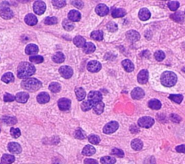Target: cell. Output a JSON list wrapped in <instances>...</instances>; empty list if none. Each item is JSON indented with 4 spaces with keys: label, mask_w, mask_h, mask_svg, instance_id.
Instances as JSON below:
<instances>
[{
    "label": "cell",
    "mask_w": 185,
    "mask_h": 164,
    "mask_svg": "<svg viewBox=\"0 0 185 164\" xmlns=\"http://www.w3.org/2000/svg\"><path fill=\"white\" fill-rule=\"evenodd\" d=\"M36 67L32 64L26 61L21 62L18 67V77L20 79H25L35 73Z\"/></svg>",
    "instance_id": "cell-1"
},
{
    "label": "cell",
    "mask_w": 185,
    "mask_h": 164,
    "mask_svg": "<svg viewBox=\"0 0 185 164\" xmlns=\"http://www.w3.org/2000/svg\"><path fill=\"white\" fill-rule=\"evenodd\" d=\"M21 86L23 89L30 92H34L41 88L42 83L36 78H26L22 81Z\"/></svg>",
    "instance_id": "cell-2"
},
{
    "label": "cell",
    "mask_w": 185,
    "mask_h": 164,
    "mask_svg": "<svg viewBox=\"0 0 185 164\" xmlns=\"http://www.w3.org/2000/svg\"><path fill=\"white\" fill-rule=\"evenodd\" d=\"M161 83L165 87H172L177 82V76L175 73L171 71L164 72L161 75Z\"/></svg>",
    "instance_id": "cell-3"
},
{
    "label": "cell",
    "mask_w": 185,
    "mask_h": 164,
    "mask_svg": "<svg viewBox=\"0 0 185 164\" xmlns=\"http://www.w3.org/2000/svg\"><path fill=\"white\" fill-rule=\"evenodd\" d=\"M138 124L140 127L150 128L153 125L154 119L150 117H143L139 119Z\"/></svg>",
    "instance_id": "cell-4"
},
{
    "label": "cell",
    "mask_w": 185,
    "mask_h": 164,
    "mask_svg": "<svg viewBox=\"0 0 185 164\" xmlns=\"http://www.w3.org/2000/svg\"><path fill=\"white\" fill-rule=\"evenodd\" d=\"M119 128V124H118L117 122H115V121H112V122H109L108 124H106L104 126V132L105 134H111V133H114V131H116Z\"/></svg>",
    "instance_id": "cell-5"
},
{
    "label": "cell",
    "mask_w": 185,
    "mask_h": 164,
    "mask_svg": "<svg viewBox=\"0 0 185 164\" xmlns=\"http://www.w3.org/2000/svg\"><path fill=\"white\" fill-rule=\"evenodd\" d=\"M46 8V5L45 2L43 1H36L33 4V10L36 14L41 15H43L45 12Z\"/></svg>",
    "instance_id": "cell-6"
},
{
    "label": "cell",
    "mask_w": 185,
    "mask_h": 164,
    "mask_svg": "<svg viewBox=\"0 0 185 164\" xmlns=\"http://www.w3.org/2000/svg\"><path fill=\"white\" fill-rule=\"evenodd\" d=\"M59 73L61 76L65 79H69L73 75V70L70 66H62L59 68Z\"/></svg>",
    "instance_id": "cell-7"
},
{
    "label": "cell",
    "mask_w": 185,
    "mask_h": 164,
    "mask_svg": "<svg viewBox=\"0 0 185 164\" xmlns=\"http://www.w3.org/2000/svg\"><path fill=\"white\" fill-rule=\"evenodd\" d=\"M58 106L59 109L63 112L69 110L71 106V100L66 98H60L58 100Z\"/></svg>",
    "instance_id": "cell-8"
},
{
    "label": "cell",
    "mask_w": 185,
    "mask_h": 164,
    "mask_svg": "<svg viewBox=\"0 0 185 164\" xmlns=\"http://www.w3.org/2000/svg\"><path fill=\"white\" fill-rule=\"evenodd\" d=\"M101 64L98 61H90L87 65V69L90 72H97L101 69Z\"/></svg>",
    "instance_id": "cell-9"
},
{
    "label": "cell",
    "mask_w": 185,
    "mask_h": 164,
    "mask_svg": "<svg viewBox=\"0 0 185 164\" xmlns=\"http://www.w3.org/2000/svg\"><path fill=\"white\" fill-rule=\"evenodd\" d=\"M88 98L89 100H90L95 104L97 102L101 101L103 98L102 94L98 91H91L89 93Z\"/></svg>",
    "instance_id": "cell-10"
},
{
    "label": "cell",
    "mask_w": 185,
    "mask_h": 164,
    "mask_svg": "<svg viewBox=\"0 0 185 164\" xmlns=\"http://www.w3.org/2000/svg\"><path fill=\"white\" fill-rule=\"evenodd\" d=\"M126 36L127 38L128 39V41H130L132 43H134L139 41V39H140V35L136 30H130L126 33Z\"/></svg>",
    "instance_id": "cell-11"
},
{
    "label": "cell",
    "mask_w": 185,
    "mask_h": 164,
    "mask_svg": "<svg viewBox=\"0 0 185 164\" xmlns=\"http://www.w3.org/2000/svg\"><path fill=\"white\" fill-rule=\"evenodd\" d=\"M8 150L10 153H13V154H19L22 152V148L20 144L18 143H14L12 142L8 144Z\"/></svg>",
    "instance_id": "cell-12"
},
{
    "label": "cell",
    "mask_w": 185,
    "mask_h": 164,
    "mask_svg": "<svg viewBox=\"0 0 185 164\" xmlns=\"http://www.w3.org/2000/svg\"><path fill=\"white\" fill-rule=\"evenodd\" d=\"M109 7L104 4H99L97 5V7H95V13H97V15H98L99 16H106L109 13Z\"/></svg>",
    "instance_id": "cell-13"
},
{
    "label": "cell",
    "mask_w": 185,
    "mask_h": 164,
    "mask_svg": "<svg viewBox=\"0 0 185 164\" xmlns=\"http://www.w3.org/2000/svg\"><path fill=\"white\" fill-rule=\"evenodd\" d=\"M148 71L147 69H142L138 75V81L140 84H145L148 80Z\"/></svg>",
    "instance_id": "cell-14"
},
{
    "label": "cell",
    "mask_w": 185,
    "mask_h": 164,
    "mask_svg": "<svg viewBox=\"0 0 185 164\" xmlns=\"http://www.w3.org/2000/svg\"><path fill=\"white\" fill-rule=\"evenodd\" d=\"M0 16L2 18L5 19V20H9V19L13 18L14 13H13V10H10V8L4 7L0 10Z\"/></svg>",
    "instance_id": "cell-15"
},
{
    "label": "cell",
    "mask_w": 185,
    "mask_h": 164,
    "mask_svg": "<svg viewBox=\"0 0 185 164\" xmlns=\"http://www.w3.org/2000/svg\"><path fill=\"white\" fill-rule=\"evenodd\" d=\"M132 98L135 100H139V99L143 98L145 96V92L140 88H135L131 93Z\"/></svg>",
    "instance_id": "cell-16"
},
{
    "label": "cell",
    "mask_w": 185,
    "mask_h": 164,
    "mask_svg": "<svg viewBox=\"0 0 185 164\" xmlns=\"http://www.w3.org/2000/svg\"><path fill=\"white\" fill-rule=\"evenodd\" d=\"M29 98V94L26 92H20V93H17L15 95V100L18 102V103H25L28 101Z\"/></svg>",
    "instance_id": "cell-17"
},
{
    "label": "cell",
    "mask_w": 185,
    "mask_h": 164,
    "mask_svg": "<svg viewBox=\"0 0 185 164\" xmlns=\"http://www.w3.org/2000/svg\"><path fill=\"white\" fill-rule=\"evenodd\" d=\"M68 18L72 22H78L81 19V14L78 10H71L68 13Z\"/></svg>",
    "instance_id": "cell-18"
},
{
    "label": "cell",
    "mask_w": 185,
    "mask_h": 164,
    "mask_svg": "<svg viewBox=\"0 0 185 164\" xmlns=\"http://www.w3.org/2000/svg\"><path fill=\"white\" fill-rule=\"evenodd\" d=\"M38 52V47L36 44H28L25 48V53H26L28 55H34V54H36Z\"/></svg>",
    "instance_id": "cell-19"
},
{
    "label": "cell",
    "mask_w": 185,
    "mask_h": 164,
    "mask_svg": "<svg viewBox=\"0 0 185 164\" xmlns=\"http://www.w3.org/2000/svg\"><path fill=\"white\" fill-rule=\"evenodd\" d=\"M49 100H50V96L46 92L40 93L37 96V101L39 103H46L49 101Z\"/></svg>",
    "instance_id": "cell-20"
},
{
    "label": "cell",
    "mask_w": 185,
    "mask_h": 164,
    "mask_svg": "<svg viewBox=\"0 0 185 164\" xmlns=\"http://www.w3.org/2000/svg\"><path fill=\"white\" fill-rule=\"evenodd\" d=\"M25 22L28 25L33 26V25H36L38 23V19L36 15L33 14H28L25 18Z\"/></svg>",
    "instance_id": "cell-21"
},
{
    "label": "cell",
    "mask_w": 185,
    "mask_h": 164,
    "mask_svg": "<svg viewBox=\"0 0 185 164\" xmlns=\"http://www.w3.org/2000/svg\"><path fill=\"white\" fill-rule=\"evenodd\" d=\"M139 18L143 21H146L150 18V11L146 8H143L139 12Z\"/></svg>",
    "instance_id": "cell-22"
},
{
    "label": "cell",
    "mask_w": 185,
    "mask_h": 164,
    "mask_svg": "<svg viewBox=\"0 0 185 164\" xmlns=\"http://www.w3.org/2000/svg\"><path fill=\"white\" fill-rule=\"evenodd\" d=\"M15 156L13 155L4 154L1 158V163L2 164H12L15 162Z\"/></svg>",
    "instance_id": "cell-23"
},
{
    "label": "cell",
    "mask_w": 185,
    "mask_h": 164,
    "mask_svg": "<svg viewBox=\"0 0 185 164\" xmlns=\"http://www.w3.org/2000/svg\"><path fill=\"white\" fill-rule=\"evenodd\" d=\"M121 64H122L125 71L127 72H131L134 70V64L129 59H125V60L122 61Z\"/></svg>",
    "instance_id": "cell-24"
},
{
    "label": "cell",
    "mask_w": 185,
    "mask_h": 164,
    "mask_svg": "<svg viewBox=\"0 0 185 164\" xmlns=\"http://www.w3.org/2000/svg\"><path fill=\"white\" fill-rule=\"evenodd\" d=\"M73 43H74V44L76 47L79 48H83L84 46L86 44L85 39L84 38L83 36H81V35H77V36H75L74 39H73Z\"/></svg>",
    "instance_id": "cell-25"
},
{
    "label": "cell",
    "mask_w": 185,
    "mask_h": 164,
    "mask_svg": "<svg viewBox=\"0 0 185 164\" xmlns=\"http://www.w3.org/2000/svg\"><path fill=\"white\" fill-rule=\"evenodd\" d=\"M92 109H93L94 112H95L96 114H98V115L101 114L102 113L104 112V103H103L102 100L101 101L97 102V103L94 104Z\"/></svg>",
    "instance_id": "cell-26"
},
{
    "label": "cell",
    "mask_w": 185,
    "mask_h": 164,
    "mask_svg": "<svg viewBox=\"0 0 185 164\" xmlns=\"http://www.w3.org/2000/svg\"><path fill=\"white\" fill-rule=\"evenodd\" d=\"M82 153H83V155H86V156H91V155L95 153V149L93 146L88 145L83 148Z\"/></svg>",
    "instance_id": "cell-27"
},
{
    "label": "cell",
    "mask_w": 185,
    "mask_h": 164,
    "mask_svg": "<svg viewBox=\"0 0 185 164\" xmlns=\"http://www.w3.org/2000/svg\"><path fill=\"white\" fill-rule=\"evenodd\" d=\"M148 106L150 109L154 110H158L161 108V103L157 99H152L148 102Z\"/></svg>",
    "instance_id": "cell-28"
},
{
    "label": "cell",
    "mask_w": 185,
    "mask_h": 164,
    "mask_svg": "<svg viewBox=\"0 0 185 164\" xmlns=\"http://www.w3.org/2000/svg\"><path fill=\"white\" fill-rule=\"evenodd\" d=\"M126 11L124 9H121V8H118V9H114L112 10V17L114 18H122L126 15Z\"/></svg>",
    "instance_id": "cell-29"
},
{
    "label": "cell",
    "mask_w": 185,
    "mask_h": 164,
    "mask_svg": "<svg viewBox=\"0 0 185 164\" xmlns=\"http://www.w3.org/2000/svg\"><path fill=\"white\" fill-rule=\"evenodd\" d=\"M75 94H76L77 99L79 101H81L85 99V96H86V93H85V90L82 88H78L75 89Z\"/></svg>",
    "instance_id": "cell-30"
},
{
    "label": "cell",
    "mask_w": 185,
    "mask_h": 164,
    "mask_svg": "<svg viewBox=\"0 0 185 164\" xmlns=\"http://www.w3.org/2000/svg\"><path fill=\"white\" fill-rule=\"evenodd\" d=\"M131 146H132V148L133 150L138 151V150H140L142 149V148H143V142L140 140L135 139V140H133L132 141Z\"/></svg>",
    "instance_id": "cell-31"
},
{
    "label": "cell",
    "mask_w": 185,
    "mask_h": 164,
    "mask_svg": "<svg viewBox=\"0 0 185 164\" xmlns=\"http://www.w3.org/2000/svg\"><path fill=\"white\" fill-rule=\"evenodd\" d=\"M83 52L86 54H91V53L94 52L95 50V46L91 42H88L85 44V45L84 46Z\"/></svg>",
    "instance_id": "cell-32"
},
{
    "label": "cell",
    "mask_w": 185,
    "mask_h": 164,
    "mask_svg": "<svg viewBox=\"0 0 185 164\" xmlns=\"http://www.w3.org/2000/svg\"><path fill=\"white\" fill-rule=\"evenodd\" d=\"M1 80L5 83H13L15 80V76L12 72H7L1 77Z\"/></svg>",
    "instance_id": "cell-33"
},
{
    "label": "cell",
    "mask_w": 185,
    "mask_h": 164,
    "mask_svg": "<svg viewBox=\"0 0 185 164\" xmlns=\"http://www.w3.org/2000/svg\"><path fill=\"white\" fill-rule=\"evenodd\" d=\"M65 56L64 54L61 52H56L54 56H52V60L56 63H62L64 61Z\"/></svg>",
    "instance_id": "cell-34"
},
{
    "label": "cell",
    "mask_w": 185,
    "mask_h": 164,
    "mask_svg": "<svg viewBox=\"0 0 185 164\" xmlns=\"http://www.w3.org/2000/svg\"><path fill=\"white\" fill-rule=\"evenodd\" d=\"M62 25L65 30H67V31H71L75 28V24L73 23V22L70 21V20H67V19H64L63 20Z\"/></svg>",
    "instance_id": "cell-35"
},
{
    "label": "cell",
    "mask_w": 185,
    "mask_h": 164,
    "mask_svg": "<svg viewBox=\"0 0 185 164\" xmlns=\"http://www.w3.org/2000/svg\"><path fill=\"white\" fill-rule=\"evenodd\" d=\"M90 37L95 41H101L104 38V33L101 30H95L90 34Z\"/></svg>",
    "instance_id": "cell-36"
},
{
    "label": "cell",
    "mask_w": 185,
    "mask_h": 164,
    "mask_svg": "<svg viewBox=\"0 0 185 164\" xmlns=\"http://www.w3.org/2000/svg\"><path fill=\"white\" fill-rule=\"evenodd\" d=\"M93 105H94V103H92V101H90V100H85V101H84L82 103L81 109L83 112H88V111L92 109Z\"/></svg>",
    "instance_id": "cell-37"
},
{
    "label": "cell",
    "mask_w": 185,
    "mask_h": 164,
    "mask_svg": "<svg viewBox=\"0 0 185 164\" xmlns=\"http://www.w3.org/2000/svg\"><path fill=\"white\" fill-rule=\"evenodd\" d=\"M1 120L7 125H13V124H15L18 122L16 118L13 117H4Z\"/></svg>",
    "instance_id": "cell-38"
},
{
    "label": "cell",
    "mask_w": 185,
    "mask_h": 164,
    "mask_svg": "<svg viewBox=\"0 0 185 164\" xmlns=\"http://www.w3.org/2000/svg\"><path fill=\"white\" fill-rule=\"evenodd\" d=\"M49 88L53 93H59L61 90V85L59 84V83L54 82V83H51V84L49 85Z\"/></svg>",
    "instance_id": "cell-39"
},
{
    "label": "cell",
    "mask_w": 185,
    "mask_h": 164,
    "mask_svg": "<svg viewBox=\"0 0 185 164\" xmlns=\"http://www.w3.org/2000/svg\"><path fill=\"white\" fill-rule=\"evenodd\" d=\"M101 163L102 164H114L116 163V159L111 156H104L101 158Z\"/></svg>",
    "instance_id": "cell-40"
},
{
    "label": "cell",
    "mask_w": 185,
    "mask_h": 164,
    "mask_svg": "<svg viewBox=\"0 0 185 164\" xmlns=\"http://www.w3.org/2000/svg\"><path fill=\"white\" fill-rule=\"evenodd\" d=\"M171 18L176 22H182L184 20V14L181 12H179V13H176L175 14L171 15Z\"/></svg>",
    "instance_id": "cell-41"
},
{
    "label": "cell",
    "mask_w": 185,
    "mask_h": 164,
    "mask_svg": "<svg viewBox=\"0 0 185 164\" xmlns=\"http://www.w3.org/2000/svg\"><path fill=\"white\" fill-rule=\"evenodd\" d=\"M169 98L176 103H180L183 100V95L181 94H171L169 95Z\"/></svg>",
    "instance_id": "cell-42"
},
{
    "label": "cell",
    "mask_w": 185,
    "mask_h": 164,
    "mask_svg": "<svg viewBox=\"0 0 185 164\" xmlns=\"http://www.w3.org/2000/svg\"><path fill=\"white\" fill-rule=\"evenodd\" d=\"M75 138H77V139L78 140H83L86 137V134H85V132L81 128H79V129L75 131Z\"/></svg>",
    "instance_id": "cell-43"
},
{
    "label": "cell",
    "mask_w": 185,
    "mask_h": 164,
    "mask_svg": "<svg viewBox=\"0 0 185 164\" xmlns=\"http://www.w3.org/2000/svg\"><path fill=\"white\" fill-rule=\"evenodd\" d=\"M29 60L34 64H40L44 61V57L42 56H31L29 58Z\"/></svg>",
    "instance_id": "cell-44"
},
{
    "label": "cell",
    "mask_w": 185,
    "mask_h": 164,
    "mask_svg": "<svg viewBox=\"0 0 185 164\" xmlns=\"http://www.w3.org/2000/svg\"><path fill=\"white\" fill-rule=\"evenodd\" d=\"M168 7L171 11H176L179 7V2L177 1H170L168 2Z\"/></svg>",
    "instance_id": "cell-45"
},
{
    "label": "cell",
    "mask_w": 185,
    "mask_h": 164,
    "mask_svg": "<svg viewBox=\"0 0 185 164\" xmlns=\"http://www.w3.org/2000/svg\"><path fill=\"white\" fill-rule=\"evenodd\" d=\"M88 141L93 145H98L99 143H100L101 139L98 135H95V134H91V135L88 137Z\"/></svg>",
    "instance_id": "cell-46"
},
{
    "label": "cell",
    "mask_w": 185,
    "mask_h": 164,
    "mask_svg": "<svg viewBox=\"0 0 185 164\" xmlns=\"http://www.w3.org/2000/svg\"><path fill=\"white\" fill-rule=\"evenodd\" d=\"M107 28L109 31L111 32V33H114V32H116V30H117L118 26H117V25L114 23V22L111 21L107 25Z\"/></svg>",
    "instance_id": "cell-47"
},
{
    "label": "cell",
    "mask_w": 185,
    "mask_h": 164,
    "mask_svg": "<svg viewBox=\"0 0 185 164\" xmlns=\"http://www.w3.org/2000/svg\"><path fill=\"white\" fill-rule=\"evenodd\" d=\"M10 134H11L13 137L18 138L20 136V134H21V131H20V129H18V128L12 127L10 129Z\"/></svg>",
    "instance_id": "cell-48"
},
{
    "label": "cell",
    "mask_w": 185,
    "mask_h": 164,
    "mask_svg": "<svg viewBox=\"0 0 185 164\" xmlns=\"http://www.w3.org/2000/svg\"><path fill=\"white\" fill-rule=\"evenodd\" d=\"M57 18L55 17H47L44 20V23L46 25H54V24L57 23Z\"/></svg>",
    "instance_id": "cell-49"
},
{
    "label": "cell",
    "mask_w": 185,
    "mask_h": 164,
    "mask_svg": "<svg viewBox=\"0 0 185 164\" xmlns=\"http://www.w3.org/2000/svg\"><path fill=\"white\" fill-rule=\"evenodd\" d=\"M111 154L116 155V156L119 157V158H122V157H124V152H123V150L118 149V148H114V149H112L111 152Z\"/></svg>",
    "instance_id": "cell-50"
},
{
    "label": "cell",
    "mask_w": 185,
    "mask_h": 164,
    "mask_svg": "<svg viewBox=\"0 0 185 164\" xmlns=\"http://www.w3.org/2000/svg\"><path fill=\"white\" fill-rule=\"evenodd\" d=\"M155 59H156L157 61H161L162 60H164V58H165V54H164V52H162V51H157L155 53Z\"/></svg>",
    "instance_id": "cell-51"
},
{
    "label": "cell",
    "mask_w": 185,
    "mask_h": 164,
    "mask_svg": "<svg viewBox=\"0 0 185 164\" xmlns=\"http://www.w3.org/2000/svg\"><path fill=\"white\" fill-rule=\"evenodd\" d=\"M54 7L57 8H61L66 5V1L64 0H61V1H52Z\"/></svg>",
    "instance_id": "cell-52"
},
{
    "label": "cell",
    "mask_w": 185,
    "mask_h": 164,
    "mask_svg": "<svg viewBox=\"0 0 185 164\" xmlns=\"http://www.w3.org/2000/svg\"><path fill=\"white\" fill-rule=\"evenodd\" d=\"M15 100V96L13 95L10 93H5L4 95V102H12Z\"/></svg>",
    "instance_id": "cell-53"
},
{
    "label": "cell",
    "mask_w": 185,
    "mask_h": 164,
    "mask_svg": "<svg viewBox=\"0 0 185 164\" xmlns=\"http://www.w3.org/2000/svg\"><path fill=\"white\" fill-rule=\"evenodd\" d=\"M144 164H156V162L153 156H149L145 160Z\"/></svg>",
    "instance_id": "cell-54"
},
{
    "label": "cell",
    "mask_w": 185,
    "mask_h": 164,
    "mask_svg": "<svg viewBox=\"0 0 185 164\" xmlns=\"http://www.w3.org/2000/svg\"><path fill=\"white\" fill-rule=\"evenodd\" d=\"M72 4H73L75 7L78 8V9H82L84 6V2L82 1H72Z\"/></svg>",
    "instance_id": "cell-55"
},
{
    "label": "cell",
    "mask_w": 185,
    "mask_h": 164,
    "mask_svg": "<svg viewBox=\"0 0 185 164\" xmlns=\"http://www.w3.org/2000/svg\"><path fill=\"white\" fill-rule=\"evenodd\" d=\"M170 119L172 121V122H176V123H179L181 121V118L179 117V116H178L177 114H171Z\"/></svg>",
    "instance_id": "cell-56"
},
{
    "label": "cell",
    "mask_w": 185,
    "mask_h": 164,
    "mask_svg": "<svg viewBox=\"0 0 185 164\" xmlns=\"http://www.w3.org/2000/svg\"><path fill=\"white\" fill-rule=\"evenodd\" d=\"M84 164H98L97 160L92 158H86L84 160Z\"/></svg>",
    "instance_id": "cell-57"
},
{
    "label": "cell",
    "mask_w": 185,
    "mask_h": 164,
    "mask_svg": "<svg viewBox=\"0 0 185 164\" xmlns=\"http://www.w3.org/2000/svg\"><path fill=\"white\" fill-rule=\"evenodd\" d=\"M176 150L179 153H185V146L184 145H181V146H177L176 148Z\"/></svg>",
    "instance_id": "cell-58"
},
{
    "label": "cell",
    "mask_w": 185,
    "mask_h": 164,
    "mask_svg": "<svg viewBox=\"0 0 185 164\" xmlns=\"http://www.w3.org/2000/svg\"><path fill=\"white\" fill-rule=\"evenodd\" d=\"M130 131L132 133H137L139 131V129H138V127H136V126L133 125L131 126V127H130Z\"/></svg>",
    "instance_id": "cell-59"
},
{
    "label": "cell",
    "mask_w": 185,
    "mask_h": 164,
    "mask_svg": "<svg viewBox=\"0 0 185 164\" xmlns=\"http://www.w3.org/2000/svg\"><path fill=\"white\" fill-rule=\"evenodd\" d=\"M182 71H184V72H185V68H183V69H182Z\"/></svg>",
    "instance_id": "cell-60"
},
{
    "label": "cell",
    "mask_w": 185,
    "mask_h": 164,
    "mask_svg": "<svg viewBox=\"0 0 185 164\" xmlns=\"http://www.w3.org/2000/svg\"><path fill=\"white\" fill-rule=\"evenodd\" d=\"M0 131H1V130H0Z\"/></svg>",
    "instance_id": "cell-61"
}]
</instances>
